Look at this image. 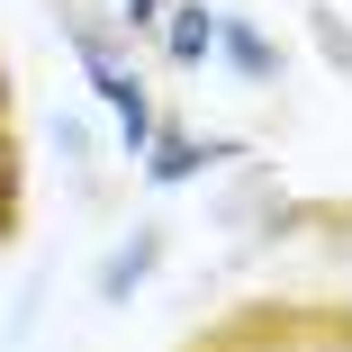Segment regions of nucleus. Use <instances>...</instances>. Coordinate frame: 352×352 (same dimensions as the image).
I'll return each instance as SVG.
<instances>
[{
	"mask_svg": "<svg viewBox=\"0 0 352 352\" xmlns=\"http://www.w3.org/2000/svg\"><path fill=\"white\" fill-rule=\"evenodd\" d=\"M63 45H73L91 100L118 118V145H126V154H145V145H154V126H163V109H154V91H145V73H135V54L91 19V0H63Z\"/></svg>",
	"mask_w": 352,
	"mask_h": 352,
	"instance_id": "nucleus-1",
	"label": "nucleus"
},
{
	"mask_svg": "<svg viewBox=\"0 0 352 352\" xmlns=\"http://www.w3.org/2000/svg\"><path fill=\"white\" fill-rule=\"evenodd\" d=\"M226 154H244L235 135H199V126H172V118H163V126H154V145L135 154V172H145L154 190H190V181L217 172Z\"/></svg>",
	"mask_w": 352,
	"mask_h": 352,
	"instance_id": "nucleus-2",
	"label": "nucleus"
},
{
	"mask_svg": "<svg viewBox=\"0 0 352 352\" xmlns=\"http://www.w3.org/2000/svg\"><path fill=\"white\" fill-rule=\"evenodd\" d=\"M163 253H172V235L163 226H135V235H118L109 253H100V271H91V298H109V307H126L145 280L163 271Z\"/></svg>",
	"mask_w": 352,
	"mask_h": 352,
	"instance_id": "nucleus-3",
	"label": "nucleus"
},
{
	"mask_svg": "<svg viewBox=\"0 0 352 352\" xmlns=\"http://www.w3.org/2000/svg\"><path fill=\"white\" fill-rule=\"evenodd\" d=\"M208 63H226V82H244V91H271V82H280V45H271L253 19H235V10H217V45H208Z\"/></svg>",
	"mask_w": 352,
	"mask_h": 352,
	"instance_id": "nucleus-4",
	"label": "nucleus"
},
{
	"mask_svg": "<svg viewBox=\"0 0 352 352\" xmlns=\"http://www.w3.org/2000/svg\"><path fill=\"white\" fill-rule=\"evenodd\" d=\"M154 45H163V63H172V73H199V63H208V45H217V10H208V0H163Z\"/></svg>",
	"mask_w": 352,
	"mask_h": 352,
	"instance_id": "nucleus-5",
	"label": "nucleus"
},
{
	"mask_svg": "<svg viewBox=\"0 0 352 352\" xmlns=\"http://www.w3.org/2000/svg\"><path fill=\"white\" fill-rule=\"evenodd\" d=\"M19 235V145L0 135V244Z\"/></svg>",
	"mask_w": 352,
	"mask_h": 352,
	"instance_id": "nucleus-6",
	"label": "nucleus"
},
{
	"mask_svg": "<svg viewBox=\"0 0 352 352\" xmlns=\"http://www.w3.org/2000/svg\"><path fill=\"white\" fill-rule=\"evenodd\" d=\"M316 19V45H325V63H334V73H352V36L334 28V10H307Z\"/></svg>",
	"mask_w": 352,
	"mask_h": 352,
	"instance_id": "nucleus-7",
	"label": "nucleus"
},
{
	"mask_svg": "<svg viewBox=\"0 0 352 352\" xmlns=\"http://www.w3.org/2000/svg\"><path fill=\"white\" fill-rule=\"evenodd\" d=\"M154 19H163V0H118V28H126V36H145Z\"/></svg>",
	"mask_w": 352,
	"mask_h": 352,
	"instance_id": "nucleus-8",
	"label": "nucleus"
},
{
	"mask_svg": "<svg viewBox=\"0 0 352 352\" xmlns=\"http://www.w3.org/2000/svg\"><path fill=\"white\" fill-rule=\"evenodd\" d=\"M0 109H10V82H0Z\"/></svg>",
	"mask_w": 352,
	"mask_h": 352,
	"instance_id": "nucleus-9",
	"label": "nucleus"
}]
</instances>
